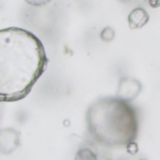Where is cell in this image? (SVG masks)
Wrapping results in <instances>:
<instances>
[{"label": "cell", "mask_w": 160, "mask_h": 160, "mask_svg": "<svg viewBox=\"0 0 160 160\" xmlns=\"http://www.w3.org/2000/svg\"><path fill=\"white\" fill-rule=\"evenodd\" d=\"M41 39L20 28L0 29V102L24 99L47 68Z\"/></svg>", "instance_id": "1"}, {"label": "cell", "mask_w": 160, "mask_h": 160, "mask_svg": "<svg viewBox=\"0 0 160 160\" xmlns=\"http://www.w3.org/2000/svg\"><path fill=\"white\" fill-rule=\"evenodd\" d=\"M90 132L106 145H126L138 133V118L134 108L119 98L108 97L93 102L87 112Z\"/></svg>", "instance_id": "2"}, {"label": "cell", "mask_w": 160, "mask_h": 160, "mask_svg": "<svg viewBox=\"0 0 160 160\" xmlns=\"http://www.w3.org/2000/svg\"><path fill=\"white\" fill-rule=\"evenodd\" d=\"M19 145L18 133L11 128L0 130V152L3 154H10Z\"/></svg>", "instance_id": "3"}, {"label": "cell", "mask_w": 160, "mask_h": 160, "mask_svg": "<svg viewBox=\"0 0 160 160\" xmlns=\"http://www.w3.org/2000/svg\"><path fill=\"white\" fill-rule=\"evenodd\" d=\"M148 12L141 8H134L128 15V23L131 29H139L143 27L149 21Z\"/></svg>", "instance_id": "4"}, {"label": "cell", "mask_w": 160, "mask_h": 160, "mask_svg": "<svg viewBox=\"0 0 160 160\" xmlns=\"http://www.w3.org/2000/svg\"><path fill=\"white\" fill-rule=\"evenodd\" d=\"M141 89V85L138 81H136L135 79H132V78H124L120 82L118 97H119V98L127 101L128 91L132 90L139 94Z\"/></svg>", "instance_id": "5"}, {"label": "cell", "mask_w": 160, "mask_h": 160, "mask_svg": "<svg viewBox=\"0 0 160 160\" xmlns=\"http://www.w3.org/2000/svg\"><path fill=\"white\" fill-rule=\"evenodd\" d=\"M113 38H114V31L110 27L105 28L101 33V38L104 41H110V40H112Z\"/></svg>", "instance_id": "6"}, {"label": "cell", "mask_w": 160, "mask_h": 160, "mask_svg": "<svg viewBox=\"0 0 160 160\" xmlns=\"http://www.w3.org/2000/svg\"><path fill=\"white\" fill-rule=\"evenodd\" d=\"M25 1L31 6L41 7V6H44L46 4H48L51 0H25Z\"/></svg>", "instance_id": "7"}]
</instances>
